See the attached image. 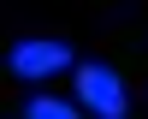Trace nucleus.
Segmentation results:
<instances>
[{"instance_id":"nucleus-1","label":"nucleus","mask_w":148,"mask_h":119,"mask_svg":"<svg viewBox=\"0 0 148 119\" xmlns=\"http://www.w3.org/2000/svg\"><path fill=\"white\" fill-rule=\"evenodd\" d=\"M77 107H89V113H101V119H119L130 107L119 71L113 66H77Z\"/></svg>"},{"instance_id":"nucleus-3","label":"nucleus","mask_w":148,"mask_h":119,"mask_svg":"<svg viewBox=\"0 0 148 119\" xmlns=\"http://www.w3.org/2000/svg\"><path fill=\"white\" fill-rule=\"evenodd\" d=\"M24 113H30V119H71L77 107L59 101V95H30V101H24Z\"/></svg>"},{"instance_id":"nucleus-2","label":"nucleus","mask_w":148,"mask_h":119,"mask_svg":"<svg viewBox=\"0 0 148 119\" xmlns=\"http://www.w3.org/2000/svg\"><path fill=\"white\" fill-rule=\"evenodd\" d=\"M65 66H71V48L65 42H18L12 48V71L30 77V83L53 77V71H65Z\"/></svg>"}]
</instances>
